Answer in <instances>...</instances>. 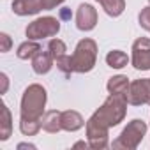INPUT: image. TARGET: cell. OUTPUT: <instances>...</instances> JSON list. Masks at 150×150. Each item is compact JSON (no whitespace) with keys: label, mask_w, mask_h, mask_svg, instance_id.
Returning a JSON list of instances; mask_svg holds the SVG:
<instances>
[{"label":"cell","mask_w":150,"mask_h":150,"mask_svg":"<svg viewBox=\"0 0 150 150\" xmlns=\"http://www.w3.org/2000/svg\"><path fill=\"white\" fill-rule=\"evenodd\" d=\"M132 67L138 71H150V39L139 37L132 42Z\"/></svg>","instance_id":"cell-6"},{"label":"cell","mask_w":150,"mask_h":150,"mask_svg":"<svg viewBox=\"0 0 150 150\" xmlns=\"http://www.w3.org/2000/svg\"><path fill=\"white\" fill-rule=\"evenodd\" d=\"M129 87H131V81L127 76H124V74H118V76H113L108 80L106 83V88L110 94H124L127 96L129 94Z\"/></svg>","instance_id":"cell-13"},{"label":"cell","mask_w":150,"mask_h":150,"mask_svg":"<svg viewBox=\"0 0 150 150\" xmlns=\"http://www.w3.org/2000/svg\"><path fill=\"white\" fill-rule=\"evenodd\" d=\"M138 21H139V27L141 28H145V30L150 32V6L145 7V9H141V13L138 16Z\"/></svg>","instance_id":"cell-21"},{"label":"cell","mask_w":150,"mask_h":150,"mask_svg":"<svg viewBox=\"0 0 150 150\" xmlns=\"http://www.w3.org/2000/svg\"><path fill=\"white\" fill-rule=\"evenodd\" d=\"M127 62H129L127 53H124V51H120V50H113V51H110V53L106 55V64H108L111 69H122V67L127 65Z\"/></svg>","instance_id":"cell-17"},{"label":"cell","mask_w":150,"mask_h":150,"mask_svg":"<svg viewBox=\"0 0 150 150\" xmlns=\"http://www.w3.org/2000/svg\"><path fill=\"white\" fill-rule=\"evenodd\" d=\"M58 32H60V20L55 18V16L37 18L25 30L27 37L32 39V41H39V39H46V37H55Z\"/></svg>","instance_id":"cell-5"},{"label":"cell","mask_w":150,"mask_h":150,"mask_svg":"<svg viewBox=\"0 0 150 150\" xmlns=\"http://www.w3.org/2000/svg\"><path fill=\"white\" fill-rule=\"evenodd\" d=\"M39 51H41V44H39L37 41L28 39V41H25V42H21V44L18 46L16 55H18V58H21V60H28V58H34Z\"/></svg>","instance_id":"cell-14"},{"label":"cell","mask_w":150,"mask_h":150,"mask_svg":"<svg viewBox=\"0 0 150 150\" xmlns=\"http://www.w3.org/2000/svg\"><path fill=\"white\" fill-rule=\"evenodd\" d=\"M60 18H62V20H69V18H71V11H69V9H62V11H60Z\"/></svg>","instance_id":"cell-25"},{"label":"cell","mask_w":150,"mask_h":150,"mask_svg":"<svg viewBox=\"0 0 150 150\" xmlns=\"http://www.w3.org/2000/svg\"><path fill=\"white\" fill-rule=\"evenodd\" d=\"M85 125L83 117L74 111V110H67L62 111V131H69V132H76Z\"/></svg>","instance_id":"cell-10"},{"label":"cell","mask_w":150,"mask_h":150,"mask_svg":"<svg viewBox=\"0 0 150 150\" xmlns=\"http://www.w3.org/2000/svg\"><path fill=\"white\" fill-rule=\"evenodd\" d=\"M60 4H64V0H44L46 11H51V9H55V7H58Z\"/></svg>","instance_id":"cell-23"},{"label":"cell","mask_w":150,"mask_h":150,"mask_svg":"<svg viewBox=\"0 0 150 150\" xmlns=\"http://www.w3.org/2000/svg\"><path fill=\"white\" fill-rule=\"evenodd\" d=\"M41 11H46L44 0H14L13 13L18 16H32Z\"/></svg>","instance_id":"cell-9"},{"label":"cell","mask_w":150,"mask_h":150,"mask_svg":"<svg viewBox=\"0 0 150 150\" xmlns=\"http://www.w3.org/2000/svg\"><path fill=\"white\" fill-rule=\"evenodd\" d=\"M97 25V11L90 4H80L76 11V27L81 32H90Z\"/></svg>","instance_id":"cell-8"},{"label":"cell","mask_w":150,"mask_h":150,"mask_svg":"<svg viewBox=\"0 0 150 150\" xmlns=\"http://www.w3.org/2000/svg\"><path fill=\"white\" fill-rule=\"evenodd\" d=\"M55 62H57V69L64 74V76H71V74L74 72L72 71V60H71V57L67 53L58 57V58H55Z\"/></svg>","instance_id":"cell-19"},{"label":"cell","mask_w":150,"mask_h":150,"mask_svg":"<svg viewBox=\"0 0 150 150\" xmlns=\"http://www.w3.org/2000/svg\"><path fill=\"white\" fill-rule=\"evenodd\" d=\"M72 71L74 72H90L96 67V60H97V44L94 39H81L76 44V50H74L72 57Z\"/></svg>","instance_id":"cell-3"},{"label":"cell","mask_w":150,"mask_h":150,"mask_svg":"<svg viewBox=\"0 0 150 150\" xmlns=\"http://www.w3.org/2000/svg\"><path fill=\"white\" fill-rule=\"evenodd\" d=\"M46 88L39 83L28 85L21 97V108H20V118H30V120H41L44 115L46 106Z\"/></svg>","instance_id":"cell-2"},{"label":"cell","mask_w":150,"mask_h":150,"mask_svg":"<svg viewBox=\"0 0 150 150\" xmlns=\"http://www.w3.org/2000/svg\"><path fill=\"white\" fill-rule=\"evenodd\" d=\"M148 4H150V0H148Z\"/></svg>","instance_id":"cell-28"},{"label":"cell","mask_w":150,"mask_h":150,"mask_svg":"<svg viewBox=\"0 0 150 150\" xmlns=\"http://www.w3.org/2000/svg\"><path fill=\"white\" fill-rule=\"evenodd\" d=\"M80 146H85V148H87V146H90V145H88V143H85V141H78V143H74V148H80Z\"/></svg>","instance_id":"cell-26"},{"label":"cell","mask_w":150,"mask_h":150,"mask_svg":"<svg viewBox=\"0 0 150 150\" xmlns=\"http://www.w3.org/2000/svg\"><path fill=\"white\" fill-rule=\"evenodd\" d=\"M96 2H99L103 6L104 13L111 18L120 16L125 9V0H96Z\"/></svg>","instance_id":"cell-15"},{"label":"cell","mask_w":150,"mask_h":150,"mask_svg":"<svg viewBox=\"0 0 150 150\" xmlns=\"http://www.w3.org/2000/svg\"><path fill=\"white\" fill-rule=\"evenodd\" d=\"M27 146L28 148H35V145H28V143H20L18 145V148H27Z\"/></svg>","instance_id":"cell-27"},{"label":"cell","mask_w":150,"mask_h":150,"mask_svg":"<svg viewBox=\"0 0 150 150\" xmlns=\"http://www.w3.org/2000/svg\"><path fill=\"white\" fill-rule=\"evenodd\" d=\"M53 62H55V58L51 57V53L41 50V51L32 58V69H34L35 74H41V76H42V74H48V72L51 71Z\"/></svg>","instance_id":"cell-11"},{"label":"cell","mask_w":150,"mask_h":150,"mask_svg":"<svg viewBox=\"0 0 150 150\" xmlns=\"http://www.w3.org/2000/svg\"><path fill=\"white\" fill-rule=\"evenodd\" d=\"M13 134V118L7 104H2V124H0V139L6 141Z\"/></svg>","instance_id":"cell-16"},{"label":"cell","mask_w":150,"mask_h":150,"mask_svg":"<svg viewBox=\"0 0 150 150\" xmlns=\"http://www.w3.org/2000/svg\"><path fill=\"white\" fill-rule=\"evenodd\" d=\"M41 124H42V129L46 132H58L62 131V111L58 110H50L42 115L41 118Z\"/></svg>","instance_id":"cell-12"},{"label":"cell","mask_w":150,"mask_h":150,"mask_svg":"<svg viewBox=\"0 0 150 150\" xmlns=\"http://www.w3.org/2000/svg\"><path fill=\"white\" fill-rule=\"evenodd\" d=\"M42 124L41 120H30V118H20V131L25 136H35L41 131Z\"/></svg>","instance_id":"cell-18"},{"label":"cell","mask_w":150,"mask_h":150,"mask_svg":"<svg viewBox=\"0 0 150 150\" xmlns=\"http://www.w3.org/2000/svg\"><path fill=\"white\" fill-rule=\"evenodd\" d=\"M146 124L143 122V120H139V118H134V120H131L125 127H124V131L120 132V136L111 143V146L113 148H124V150H134V148H138L139 146V143L143 141V138H145V134H146Z\"/></svg>","instance_id":"cell-4"},{"label":"cell","mask_w":150,"mask_h":150,"mask_svg":"<svg viewBox=\"0 0 150 150\" xmlns=\"http://www.w3.org/2000/svg\"><path fill=\"white\" fill-rule=\"evenodd\" d=\"M127 101L132 106H141L150 103V78H141L134 80L129 87Z\"/></svg>","instance_id":"cell-7"},{"label":"cell","mask_w":150,"mask_h":150,"mask_svg":"<svg viewBox=\"0 0 150 150\" xmlns=\"http://www.w3.org/2000/svg\"><path fill=\"white\" fill-rule=\"evenodd\" d=\"M127 96L124 94H110L108 99L103 103V106L87 120V138L90 148L103 150L110 146V127L118 125L127 113Z\"/></svg>","instance_id":"cell-1"},{"label":"cell","mask_w":150,"mask_h":150,"mask_svg":"<svg viewBox=\"0 0 150 150\" xmlns=\"http://www.w3.org/2000/svg\"><path fill=\"white\" fill-rule=\"evenodd\" d=\"M0 42H2V46H0V51H2V53H7V51L11 50V44H13V41H11L9 34H6V32H2V34H0Z\"/></svg>","instance_id":"cell-22"},{"label":"cell","mask_w":150,"mask_h":150,"mask_svg":"<svg viewBox=\"0 0 150 150\" xmlns=\"http://www.w3.org/2000/svg\"><path fill=\"white\" fill-rule=\"evenodd\" d=\"M0 81H2V90H0V94H6L7 92V87H9V78H7L6 72L0 74Z\"/></svg>","instance_id":"cell-24"},{"label":"cell","mask_w":150,"mask_h":150,"mask_svg":"<svg viewBox=\"0 0 150 150\" xmlns=\"http://www.w3.org/2000/svg\"><path fill=\"white\" fill-rule=\"evenodd\" d=\"M48 51L51 53V57H53V58H58V57L65 55L67 46H65V42H64V41H60V39H51V41L48 42Z\"/></svg>","instance_id":"cell-20"}]
</instances>
